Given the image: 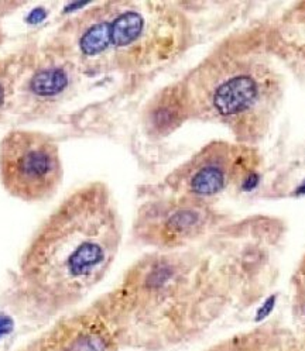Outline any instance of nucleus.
<instances>
[{"label":"nucleus","mask_w":305,"mask_h":351,"mask_svg":"<svg viewBox=\"0 0 305 351\" xmlns=\"http://www.w3.org/2000/svg\"><path fill=\"white\" fill-rule=\"evenodd\" d=\"M205 250L148 254L126 271L95 309L119 346L164 350L198 336L234 298L256 289L239 223L227 221Z\"/></svg>","instance_id":"nucleus-1"},{"label":"nucleus","mask_w":305,"mask_h":351,"mask_svg":"<svg viewBox=\"0 0 305 351\" xmlns=\"http://www.w3.org/2000/svg\"><path fill=\"white\" fill-rule=\"evenodd\" d=\"M120 240L122 223L109 189L89 184L41 226L24 257L23 278L41 308H68L108 274Z\"/></svg>","instance_id":"nucleus-2"},{"label":"nucleus","mask_w":305,"mask_h":351,"mask_svg":"<svg viewBox=\"0 0 305 351\" xmlns=\"http://www.w3.org/2000/svg\"><path fill=\"white\" fill-rule=\"evenodd\" d=\"M190 116L216 123L234 141L258 147L271 133L284 102L282 64L264 24L225 37L181 81Z\"/></svg>","instance_id":"nucleus-3"},{"label":"nucleus","mask_w":305,"mask_h":351,"mask_svg":"<svg viewBox=\"0 0 305 351\" xmlns=\"http://www.w3.org/2000/svg\"><path fill=\"white\" fill-rule=\"evenodd\" d=\"M78 38L84 58L120 71L156 66L190 41L187 19L160 3H111L95 9Z\"/></svg>","instance_id":"nucleus-4"},{"label":"nucleus","mask_w":305,"mask_h":351,"mask_svg":"<svg viewBox=\"0 0 305 351\" xmlns=\"http://www.w3.org/2000/svg\"><path fill=\"white\" fill-rule=\"evenodd\" d=\"M262 168L258 147L218 140L202 147L166 180L171 195L212 204L225 195H236L256 182Z\"/></svg>","instance_id":"nucleus-5"},{"label":"nucleus","mask_w":305,"mask_h":351,"mask_svg":"<svg viewBox=\"0 0 305 351\" xmlns=\"http://www.w3.org/2000/svg\"><path fill=\"white\" fill-rule=\"evenodd\" d=\"M226 223V215L215 205L170 195L150 200L140 208L136 234L143 243L168 252L215 233Z\"/></svg>","instance_id":"nucleus-6"},{"label":"nucleus","mask_w":305,"mask_h":351,"mask_svg":"<svg viewBox=\"0 0 305 351\" xmlns=\"http://www.w3.org/2000/svg\"><path fill=\"white\" fill-rule=\"evenodd\" d=\"M0 175L16 197L41 200L51 196L63 177L56 143L37 132H12L0 145Z\"/></svg>","instance_id":"nucleus-7"},{"label":"nucleus","mask_w":305,"mask_h":351,"mask_svg":"<svg viewBox=\"0 0 305 351\" xmlns=\"http://www.w3.org/2000/svg\"><path fill=\"white\" fill-rule=\"evenodd\" d=\"M119 343L93 308L61 320L19 351H116Z\"/></svg>","instance_id":"nucleus-8"},{"label":"nucleus","mask_w":305,"mask_h":351,"mask_svg":"<svg viewBox=\"0 0 305 351\" xmlns=\"http://www.w3.org/2000/svg\"><path fill=\"white\" fill-rule=\"evenodd\" d=\"M263 24L277 61L305 81V0L290 5Z\"/></svg>","instance_id":"nucleus-9"},{"label":"nucleus","mask_w":305,"mask_h":351,"mask_svg":"<svg viewBox=\"0 0 305 351\" xmlns=\"http://www.w3.org/2000/svg\"><path fill=\"white\" fill-rule=\"evenodd\" d=\"M208 351H305V339L278 323H264L227 337Z\"/></svg>","instance_id":"nucleus-10"},{"label":"nucleus","mask_w":305,"mask_h":351,"mask_svg":"<svg viewBox=\"0 0 305 351\" xmlns=\"http://www.w3.org/2000/svg\"><path fill=\"white\" fill-rule=\"evenodd\" d=\"M191 119L181 82L161 89L151 99L144 114V126L152 136L164 137Z\"/></svg>","instance_id":"nucleus-11"},{"label":"nucleus","mask_w":305,"mask_h":351,"mask_svg":"<svg viewBox=\"0 0 305 351\" xmlns=\"http://www.w3.org/2000/svg\"><path fill=\"white\" fill-rule=\"evenodd\" d=\"M291 317L294 330L305 339V254L300 258L290 282Z\"/></svg>","instance_id":"nucleus-12"},{"label":"nucleus","mask_w":305,"mask_h":351,"mask_svg":"<svg viewBox=\"0 0 305 351\" xmlns=\"http://www.w3.org/2000/svg\"><path fill=\"white\" fill-rule=\"evenodd\" d=\"M67 86V75L63 69L38 72L32 80V90L40 96H53Z\"/></svg>","instance_id":"nucleus-13"},{"label":"nucleus","mask_w":305,"mask_h":351,"mask_svg":"<svg viewBox=\"0 0 305 351\" xmlns=\"http://www.w3.org/2000/svg\"><path fill=\"white\" fill-rule=\"evenodd\" d=\"M13 328H14L13 319L8 315L0 313V339L6 335H10L13 332Z\"/></svg>","instance_id":"nucleus-14"},{"label":"nucleus","mask_w":305,"mask_h":351,"mask_svg":"<svg viewBox=\"0 0 305 351\" xmlns=\"http://www.w3.org/2000/svg\"><path fill=\"white\" fill-rule=\"evenodd\" d=\"M44 16H45V13H44V10H43V9H36V10H33V12L30 13V16H29V21H30V23H33V24L40 23V21L44 19Z\"/></svg>","instance_id":"nucleus-15"},{"label":"nucleus","mask_w":305,"mask_h":351,"mask_svg":"<svg viewBox=\"0 0 305 351\" xmlns=\"http://www.w3.org/2000/svg\"><path fill=\"white\" fill-rule=\"evenodd\" d=\"M3 99H5V92H3L2 86H0V105L3 104Z\"/></svg>","instance_id":"nucleus-16"}]
</instances>
